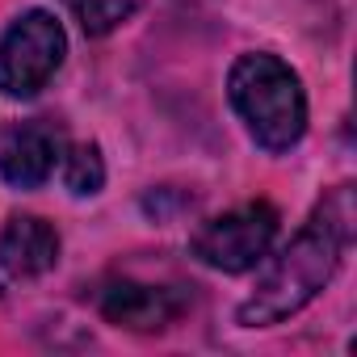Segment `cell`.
Wrapping results in <instances>:
<instances>
[{"instance_id": "8", "label": "cell", "mask_w": 357, "mask_h": 357, "mask_svg": "<svg viewBox=\"0 0 357 357\" xmlns=\"http://www.w3.org/2000/svg\"><path fill=\"white\" fill-rule=\"evenodd\" d=\"M68 9L76 13L89 38H105L109 30H118L122 22H130L143 9V0H68Z\"/></svg>"}, {"instance_id": "6", "label": "cell", "mask_w": 357, "mask_h": 357, "mask_svg": "<svg viewBox=\"0 0 357 357\" xmlns=\"http://www.w3.org/2000/svg\"><path fill=\"white\" fill-rule=\"evenodd\" d=\"M59 130L47 126V122H22L13 130H5L0 139V172H5V181L17 185V190H34L43 185L55 160H59Z\"/></svg>"}, {"instance_id": "2", "label": "cell", "mask_w": 357, "mask_h": 357, "mask_svg": "<svg viewBox=\"0 0 357 357\" xmlns=\"http://www.w3.org/2000/svg\"><path fill=\"white\" fill-rule=\"evenodd\" d=\"M227 93H231L236 114L244 118V126L265 151H290L303 139L307 97H303L298 76L278 55H261V51L240 55L227 76Z\"/></svg>"}, {"instance_id": "5", "label": "cell", "mask_w": 357, "mask_h": 357, "mask_svg": "<svg viewBox=\"0 0 357 357\" xmlns=\"http://www.w3.org/2000/svg\"><path fill=\"white\" fill-rule=\"evenodd\" d=\"M97 307L109 324L130 332H160L185 311V294L168 286H143V282H105L97 294Z\"/></svg>"}, {"instance_id": "7", "label": "cell", "mask_w": 357, "mask_h": 357, "mask_svg": "<svg viewBox=\"0 0 357 357\" xmlns=\"http://www.w3.org/2000/svg\"><path fill=\"white\" fill-rule=\"evenodd\" d=\"M59 261V236L47 219L38 215H13L0 236V265L13 278H38L55 269Z\"/></svg>"}, {"instance_id": "1", "label": "cell", "mask_w": 357, "mask_h": 357, "mask_svg": "<svg viewBox=\"0 0 357 357\" xmlns=\"http://www.w3.org/2000/svg\"><path fill=\"white\" fill-rule=\"evenodd\" d=\"M349 236H353V190L340 185L332 198H324L315 206V215L303 223V231L286 244V252L257 282V290L240 307V324L265 328V324H282L286 315L303 311L332 282Z\"/></svg>"}, {"instance_id": "9", "label": "cell", "mask_w": 357, "mask_h": 357, "mask_svg": "<svg viewBox=\"0 0 357 357\" xmlns=\"http://www.w3.org/2000/svg\"><path fill=\"white\" fill-rule=\"evenodd\" d=\"M63 185L72 194H80V198H89V194H97L105 185V164H101L97 143L68 147V155H63Z\"/></svg>"}, {"instance_id": "3", "label": "cell", "mask_w": 357, "mask_h": 357, "mask_svg": "<svg viewBox=\"0 0 357 357\" xmlns=\"http://www.w3.org/2000/svg\"><path fill=\"white\" fill-rule=\"evenodd\" d=\"M63 55V26L43 9L22 13V22H13V30L0 38V89L9 97H34L55 76Z\"/></svg>"}, {"instance_id": "4", "label": "cell", "mask_w": 357, "mask_h": 357, "mask_svg": "<svg viewBox=\"0 0 357 357\" xmlns=\"http://www.w3.org/2000/svg\"><path fill=\"white\" fill-rule=\"evenodd\" d=\"M273 236H278V211L269 202H248L211 219L194 236V257L211 269L244 273L265 261V252L273 248Z\"/></svg>"}]
</instances>
